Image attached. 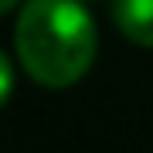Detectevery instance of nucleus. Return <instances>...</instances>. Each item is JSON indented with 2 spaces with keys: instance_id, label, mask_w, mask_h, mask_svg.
<instances>
[{
  "instance_id": "1",
  "label": "nucleus",
  "mask_w": 153,
  "mask_h": 153,
  "mask_svg": "<svg viewBox=\"0 0 153 153\" xmlns=\"http://www.w3.org/2000/svg\"><path fill=\"white\" fill-rule=\"evenodd\" d=\"M14 48L38 85L65 88L95 61V24L78 0H27L14 24Z\"/></svg>"
},
{
  "instance_id": "2",
  "label": "nucleus",
  "mask_w": 153,
  "mask_h": 153,
  "mask_svg": "<svg viewBox=\"0 0 153 153\" xmlns=\"http://www.w3.org/2000/svg\"><path fill=\"white\" fill-rule=\"evenodd\" d=\"M112 21L140 48H153V0H112Z\"/></svg>"
},
{
  "instance_id": "3",
  "label": "nucleus",
  "mask_w": 153,
  "mask_h": 153,
  "mask_svg": "<svg viewBox=\"0 0 153 153\" xmlns=\"http://www.w3.org/2000/svg\"><path fill=\"white\" fill-rule=\"evenodd\" d=\"M10 88H14V68H10V61H7V55L0 51V105L7 102Z\"/></svg>"
},
{
  "instance_id": "4",
  "label": "nucleus",
  "mask_w": 153,
  "mask_h": 153,
  "mask_svg": "<svg viewBox=\"0 0 153 153\" xmlns=\"http://www.w3.org/2000/svg\"><path fill=\"white\" fill-rule=\"evenodd\" d=\"M14 4H17V0H0V14H7V10H10Z\"/></svg>"
}]
</instances>
